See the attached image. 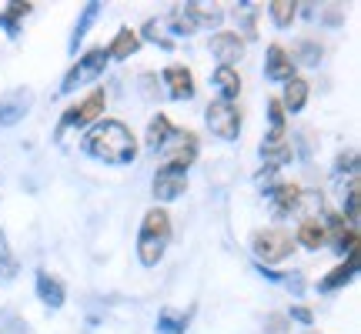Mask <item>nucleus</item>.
I'll list each match as a JSON object with an SVG mask.
<instances>
[{
	"label": "nucleus",
	"mask_w": 361,
	"mask_h": 334,
	"mask_svg": "<svg viewBox=\"0 0 361 334\" xmlns=\"http://www.w3.org/2000/svg\"><path fill=\"white\" fill-rule=\"evenodd\" d=\"M268 13L278 27H291V20L298 17V4H291V0H274L268 7Z\"/></svg>",
	"instance_id": "obj_24"
},
{
	"label": "nucleus",
	"mask_w": 361,
	"mask_h": 334,
	"mask_svg": "<svg viewBox=\"0 0 361 334\" xmlns=\"http://www.w3.org/2000/svg\"><path fill=\"white\" fill-rule=\"evenodd\" d=\"M27 13H30V4L17 0V4H11L7 11L0 13V27H7V34H17V24H20V17H27Z\"/></svg>",
	"instance_id": "obj_25"
},
{
	"label": "nucleus",
	"mask_w": 361,
	"mask_h": 334,
	"mask_svg": "<svg viewBox=\"0 0 361 334\" xmlns=\"http://www.w3.org/2000/svg\"><path fill=\"white\" fill-rule=\"evenodd\" d=\"M161 154H164V164L168 167H178V171L188 174V167L197 157V137H194L191 130H171V137L161 144Z\"/></svg>",
	"instance_id": "obj_6"
},
{
	"label": "nucleus",
	"mask_w": 361,
	"mask_h": 334,
	"mask_svg": "<svg viewBox=\"0 0 361 334\" xmlns=\"http://www.w3.org/2000/svg\"><path fill=\"white\" fill-rule=\"evenodd\" d=\"M284 107V114L291 111V114H298L305 104H308V80H301V78H291L288 84H284V97H278Z\"/></svg>",
	"instance_id": "obj_15"
},
{
	"label": "nucleus",
	"mask_w": 361,
	"mask_h": 334,
	"mask_svg": "<svg viewBox=\"0 0 361 334\" xmlns=\"http://www.w3.org/2000/svg\"><path fill=\"white\" fill-rule=\"evenodd\" d=\"M171 241V218L164 207H151L141 221V234H137V257L144 268H154L157 261L164 257Z\"/></svg>",
	"instance_id": "obj_2"
},
{
	"label": "nucleus",
	"mask_w": 361,
	"mask_h": 334,
	"mask_svg": "<svg viewBox=\"0 0 361 334\" xmlns=\"http://www.w3.org/2000/svg\"><path fill=\"white\" fill-rule=\"evenodd\" d=\"M104 67H107V51H104V47H94V51H87L78 61V64L67 70L64 84H61V94H71L74 87H84L87 80H97L104 74Z\"/></svg>",
	"instance_id": "obj_5"
},
{
	"label": "nucleus",
	"mask_w": 361,
	"mask_h": 334,
	"mask_svg": "<svg viewBox=\"0 0 361 334\" xmlns=\"http://www.w3.org/2000/svg\"><path fill=\"white\" fill-rule=\"evenodd\" d=\"M188 191V174L184 171H178V167H168L161 164L154 174V197L157 201H174V197H180V194Z\"/></svg>",
	"instance_id": "obj_9"
},
{
	"label": "nucleus",
	"mask_w": 361,
	"mask_h": 334,
	"mask_svg": "<svg viewBox=\"0 0 361 334\" xmlns=\"http://www.w3.org/2000/svg\"><path fill=\"white\" fill-rule=\"evenodd\" d=\"M328 241V231H324L322 221H301V228H298V245H305L308 251H318L324 247Z\"/></svg>",
	"instance_id": "obj_19"
},
{
	"label": "nucleus",
	"mask_w": 361,
	"mask_h": 334,
	"mask_svg": "<svg viewBox=\"0 0 361 334\" xmlns=\"http://www.w3.org/2000/svg\"><path fill=\"white\" fill-rule=\"evenodd\" d=\"M104 104H107V94L104 90H90L87 97L74 107H67L64 120H61V130L67 128H87V124H97V117H101Z\"/></svg>",
	"instance_id": "obj_7"
},
{
	"label": "nucleus",
	"mask_w": 361,
	"mask_h": 334,
	"mask_svg": "<svg viewBox=\"0 0 361 334\" xmlns=\"http://www.w3.org/2000/svg\"><path fill=\"white\" fill-rule=\"evenodd\" d=\"M291 141H288V134L284 130H268L264 134V141H261V157H264V164L268 171H278V167L291 164Z\"/></svg>",
	"instance_id": "obj_8"
},
{
	"label": "nucleus",
	"mask_w": 361,
	"mask_h": 334,
	"mask_svg": "<svg viewBox=\"0 0 361 334\" xmlns=\"http://www.w3.org/2000/svg\"><path fill=\"white\" fill-rule=\"evenodd\" d=\"M214 87H218L221 101H238V94H241V74L234 70V67H218L214 70Z\"/></svg>",
	"instance_id": "obj_17"
},
{
	"label": "nucleus",
	"mask_w": 361,
	"mask_h": 334,
	"mask_svg": "<svg viewBox=\"0 0 361 334\" xmlns=\"http://www.w3.org/2000/svg\"><path fill=\"white\" fill-rule=\"evenodd\" d=\"M137 47H141V34L130 30V27H121L114 34V40H111L104 51H107V61H124V57H130Z\"/></svg>",
	"instance_id": "obj_14"
},
{
	"label": "nucleus",
	"mask_w": 361,
	"mask_h": 334,
	"mask_svg": "<svg viewBox=\"0 0 361 334\" xmlns=\"http://www.w3.org/2000/svg\"><path fill=\"white\" fill-rule=\"evenodd\" d=\"M144 37L154 40V44H161V47H171V40L164 37V30L157 27V20H147V24H144Z\"/></svg>",
	"instance_id": "obj_29"
},
{
	"label": "nucleus",
	"mask_w": 361,
	"mask_h": 334,
	"mask_svg": "<svg viewBox=\"0 0 361 334\" xmlns=\"http://www.w3.org/2000/svg\"><path fill=\"white\" fill-rule=\"evenodd\" d=\"M284 321H288L284 314H271L268 318V334H284Z\"/></svg>",
	"instance_id": "obj_31"
},
{
	"label": "nucleus",
	"mask_w": 361,
	"mask_h": 334,
	"mask_svg": "<svg viewBox=\"0 0 361 334\" xmlns=\"http://www.w3.org/2000/svg\"><path fill=\"white\" fill-rule=\"evenodd\" d=\"M284 318H288V321H301V324H311V321H314V314H311V308H301V304H295V308L288 311Z\"/></svg>",
	"instance_id": "obj_30"
},
{
	"label": "nucleus",
	"mask_w": 361,
	"mask_h": 334,
	"mask_svg": "<svg viewBox=\"0 0 361 334\" xmlns=\"http://www.w3.org/2000/svg\"><path fill=\"white\" fill-rule=\"evenodd\" d=\"M268 194H271V201H274V214H288V211H295L301 187L298 184H274Z\"/></svg>",
	"instance_id": "obj_20"
},
{
	"label": "nucleus",
	"mask_w": 361,
	"mask_h": 334,
	"mask_svg": "<svg viewBox=\"0 0 361 334\" xmlns=\"http://www.w3.org/2000/svg\"><path fill=\"white\" fill-rule=\"evenodd\" d=\"M97 11H101V4H94V0H90L87 7H84V13H80L78 27H74V34H71V47H78L80 40H84V34H87L90 20H94V17H97Z\"/></svg>",
	"instance_id": "obj_26"
},
{
	"label": "nucleus",
	"mask_w": 361,
	"mask_h": 334,
	"mask_svg": "<svg viewBox=\"0 0 361 334\" xmlns=\"http://www.w3.org/2000/svg\"><path fill=\"white\" fill-rule=\"evenodd\" d=\"M84 151L104 164H134L137 157V141L128 124L121 120H97L84 137Z\"/></svg>",
	"instance_id": "obj_1"
},
{
	"label": "nucleus",
	"mask_w": 361,
	"mask_h": 334,
	"mask_svg": "<svg viewBox=\"0 0 361 334\" xmlns=\"http://www.w3.org/2000/svg\"><path fill=\"white\" fill-rule=\"evenodd\" d=\"M211 51L221 61V67H234L245 57V40L238 37V34H231V30H221V34L211 37Z\"/></svg>",
	"instance_id": "obj_11"
},
{
	"label": "nucleus",
	"mask_w": 361,
	"mask_h": 334,
	"mask_svg": "<svg viewBox=\"0 0 361 334\" xmlns=\"http://www.w3.org/2000/svg\"><path fill=\"white\" fill-rule=\"evenodd\" d=\"M161 80L168 84V94L174 101H191L194 97V74L184 64H171L168 70L161 74Z\"/></svg>",
	"instance_id": "obj_12"
},
{
	"label": "nucleus",
	"mask_w": 361,
	"mask_h": 334,
	"mask_svg": "<svg viewBox=\"0 0 361 334\" xmlns=\"http://www.w3.org/2000/svg\"><path fill=\"white\" fill-rule=\"evenodd\" d=\"M207 128H211V134L214 137H221V141H234L238 134H241V111H238V104L231 101H211L207 104Z\"/></svg>",
	"instance_id": "obj_4"
},
{
	"label": "nucleus",
	"mask_w": 361,
	"mask_h": 334,
	"mask_svg": "<svg viewBox=\"0 0 361 334\" xmlns=\"http://www.w3.org/2000/svg\"><path fill=\"white\" fill-rule=\"evenodd\" d=\"M171 120L164 114H157L154 120H151V124H147V137H144V144H147V147H151V151H161V144L168 141L171 137Z\"/></svg>",
	"instance_id": "obj_22"
},
{
	"label": "nucleus",
	"mask_w": 361,
	"mask_h": 334,
	"mask_svg": "<svg viewBox=\"0 0 361 334\" xmlns=\"http://www.w3.org/2000/svg\"><path fill=\"white\" fill-rule=\"evenodd\" d=\"M171 27H174V34H184V37H191L194 30H197V24L191 20L188 7H174V11H171Z\"/></svg>",
	"instance_id": "obj_27"
},
{
	"label": "nucleus",
	"mask_w": 361,
	"mask_h": 334,
	"mask_svg": "<svg viewBox=\"0 0 361 334\" xmlns=\"http://www.w3.org/2000/svg\"><path fill=\"white\" fill-rule=\"evenodd\" d=\"M355 271H358V254H348L345 264H338L328 278H322V291H335V287H345V284L355 278Z\"/></svg>",
	"instance_id": "obj_18"
},
{
	"label": "nucleus",
	"mask_w": 361,
	"mask_h": 334,
	"mask_svg": "<svg viewBox=\"0 0 361 334\" xmlns=\"http://www.w3.org/2000/svg\"><path fill=\"white\" fill-rule=\"evenodd\" d=\"M251 251H255V257H258L261 264H278L284 257H291L295 241H291V234L281 231V228H264V231L251 234Z\"/></svg>",
	"instance_id": "obj_3"
},
{
	"label": "nucleus",
	"mask_w": 361,
	"mask_h": 334,
	"mask_svg": "<svg viewBox=\"0 0 361 334\" xmlns=\"http://www.w3.org/2000/svg\"><path fill=\"white\" fill-rule=\"evenodd\" d=\"M37 297L47 304V308H61L64 304V284L57 281V278H51L47 271H40L37 274Z\"/></svg>",
	"instance_id": "obj_16"
},
{
	"label": "nucleus",
	"mask_w": 361,
	"mask_h": 334,
	"mask_svg": "<svg viewBox=\"0 0 361 334\" xmlns=\"http://www.w3.org/2000/svg\"><path fill=\"white\" fill-rule=\"evenodd\" d=\"M264 78L278 80V84H288V80L295 78V61H291V54L284 51L281 44H271L268 47V57H264Z\"/></svg>",
	"instance_id": "obj_10"
},
{
	"label": "nucleus",
	"mask_w": 361,
	"mask_h": 334,
	"mask_svg": "<svg viewBox=\"0 0 361 334\" xmlns=\"http://www.w3.org/2000/svg\"><path fill=\"white\" fill-rule=\"evenodd\" d=\"M268 117H271V130H284V107L278 97L268 101Z\"/></svg>",
	"instance_id": "obj_28"
},
{
	"label": "nucleus",
	"mask_w": 361,
	"mask_h": 334,
	"mask_svg": "<svg viewBox=\"0 0 361 334\" xmlns=\"http://www.w3.org/2000/svg\"><path fill=\"white\" fill-rule=\"evenodd\" d=\"M30 104H34V94H30V90H13V94H7V97L0 101V128H11L17 120H24V114L30 111Z\"/></svg>",
	"instance_id": "obj_13"
},
{
	"label": "nucleus",
	"mask_w": 361,
	"mask_h": 334,
	"mask_svg": "<svg viewBox=\"0 0 361 334\" xmlns=\"http://www.w3.org/2000/svg\"><path fill=\"white\" fill-rule=\"evenodd\" d=\"M157 331L161 334H184L188 331V314H178V311L164 308L157 314Z\"/></svg>",
	"instance_id": "obj_23"
},
{
	"label": "nucleus",
	"mask_w": 361,
	"mask_h": 334,
	"mask_svg": "<svg viewBox=\"0 0 361 334\" xmlns=\"http://www.w3.org/2000/svg\"><path fill=\"white\" fill-rule=\"evenodd\" d=\"M188 7V13H191V20L197 27H218L221 24V17H224V11L221 7H207V4H184Z\"/></svg>",
	"instance_id": "obj_21"
}]
</instances>
